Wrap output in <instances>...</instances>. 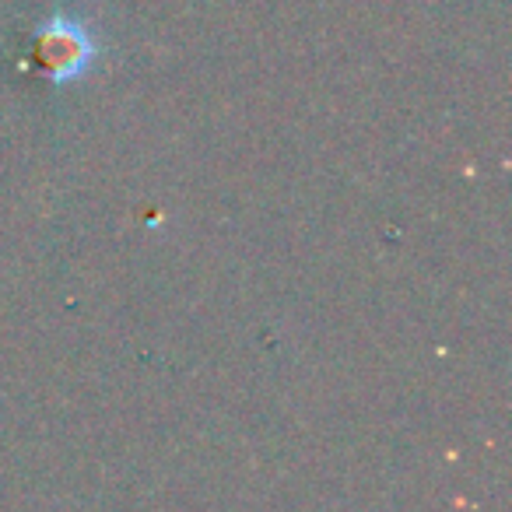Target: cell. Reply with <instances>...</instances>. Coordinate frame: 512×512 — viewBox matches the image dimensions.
Masks as SVG:
<instances>
[{
	"label": "cell",
	"mask_w": 512,
	"mask_h": 512,
	"mask_svg": "<svg viewBox=\"0 0 512 512\" xmlns=\"http://www.w3.org/2000/svg\"><path fill=\"white\" fill-rule=\"evenodd\" d=\"M36 50L57 85L78 78L95 60V36L85 22L71 15H53L36 29Z\"/></svg>",
	"instance_id": "1"
}]
</instances>
